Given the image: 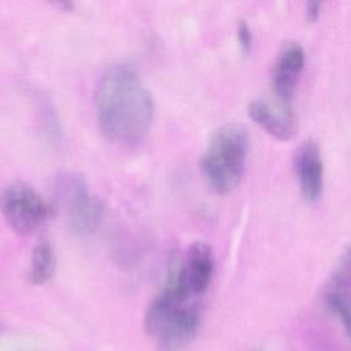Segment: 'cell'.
I'll return each instance as SVG.
<instances>
[{
	"instance_id": "obj_1",
	"label": "cell",
	"mask_w": 351,
	"mask_h": 351,
	"mask_svg": "<svg viewBox=\"0 0 351 351\" xmlns=\"http://www.w3.org/2000/svg\"><path fill=\"white\" fill-rule=\"evenodd\" d=\"M95 110L101 133L119 147H134L149 133L155 104L134 69L114 64L95 89Z\"/></svg>"
},
{
	"instance_id": "obj_9",
	"label": "cell",
	"mask_w": 351,
	"mask_h": 351,
	"mask_svg": "<svg viewBox=\"0 0 351 351\" xmlns=\"http://www.w3.org/2000/svg\"><path fill=\"white\" fill-rule=\"evenodd\" d=\"M197 326V313L192 308L177 306L167 317L158 336L160 337L163 346L173 348L188 343L195 336Z\"/></svg>"
},
{
	"instance_id": "obj_4",
	"label": "cell",
	"mask_w": 351,
	"mask_h": 351,
	"mask_svg": "<svg viewBox=\"0 0 351 351\" xmlns=\"http://www.w3.org/2000/svg\"><path fill=\"white\" fill-rule=\"evenodd\" d=\"M0 211L7 223L21 234L40 229L52 215L49 203L25 182H12L1 189Z\"/></svg>"
},
{
	"instance_id": "obj_8",
	"label": "cell",
	"mask_w": 351,
	"mask_h": 351,
	"mask_svg": "<svg viewBox=\"0 0 351 351\" xmlns=\"http://www.w3.org/2000/svg\"><path fill=\"white\" fill-rule=\"evenodd\" d=\"M304 49L299 44L291 43L284 45L274 62L271 74V85L276 97L291 103L299 75L304 67Z\"/></svg>"
},
{
	"instance_id": "obj_12",
	"label": "cell",
	"mask_w": 351,
	"mask_h": 351,
	"mask_svg": "<svg viewBox=\"0 0 351 351\" xmlns=\"http://www.w3.org/2000/svg\"><path fill=\"white\" fill-rule=\"evenodd\" d=\"M329 288L351 292V245L340 256V261L330 277Z\"/></svg>"
},
{
	"instance_id": "obj_10",
	"label": "cell",
	"mask_w": 351,
	"mask_h": 351,
	"mask_svg": "<svg viewBox=\"0 0 351 351\" xmlns=\"http://www.w3.org/2000/svg\"><path fill=\"white\" fill-rule=\"evenodd\" d=\"M56 270V255L52 245L43 240L38 241L30 258V267L27 271L29 282L34 285H43L49 281Z\"/></svg>"
},
{
	"instance_id": "obj_11",
	"label": "cell",
	"mask_w": 351,
	"mask_h": 351,
	"mask_svg": "<svg viewBox=\"0 0 351 351\" xmlns=\"http://www.w3.org/2000/svg\"><path fill=\"white\" fill-rule=\"evenodd\" d=\"M325 302L329 310L340 318L351 340V292L329 288L325 293Z\"/></svg>"
},
{
	"instance_id": "obj_14",
	"label": "cell",
	"mask_w": 351,
	"mask_h": 351,
	"mask_svg": "<svg viewBox=\"0 0 351 351\" xmlns=\"http://www.w3.org/2000/svg\"><path fill=\"white\" fill-rule=\"evenodd\" d=\"M321 10H322V3H318V1H308L306 4V18L311 22L317 21L319 18V14H321Z\"/></svg>"
},
{
	"instance_id": "obj_6",
	"label": "cell",
	"mask_w": 351,
	"mask_h": 351,
	"mask_svg": "<svg viewBox=\"0 0 351 351\" xmlns=\"http://www.w3.org/2000/svg\"><path fill=\"white\" fill-rule=\"evenodd\" d=\"M247 112L258 126L280 141H288L295 134L296 121L291 103L276 96L259 97L248 104Z\"/></svg>"
},
{
	"instance_id": "obj_5",
	"label": "cell",
	"mask_w": 351,
	"mask_h": 351,
	"mask_svg": "<svg viewBox=\"0 0 351 351\" xmlns=\"http://www.w3.org/2000/svg\"><path fill=\"white\" fill-rule=\"evenodd\" d=\"M213 273V251L206 243L197 241L188 247L181 262L173 263L165 287L177 300L185 303L192 295H200L208 288Z\"/></svg>"
},
{
	"instance_id": "obj_15",
	"label": "cell",
	"mask_w": 351,
	"mask_h": 351,
	"mask_svg": "<svg viewBox=\"0 0 351 351\" xmlns=\"http://www.w3.org/2000/svg\"><path fill=\"white\" fill-rule=\"evenodd\" d=\"M4 332V326H3V324L0 322V335Z\"/></svg>"
},
{
	"instance_id": "obj_2",
	"label": "cell",
	"mask_w": 351,
	"mask_h": 351,
	"mask_svg": "<svg viewBox=\"0 0 351 351\" xmlns=\"http://www.w3.org/2000/svg\"><path fill=\"white\" fill-rule=\"evenodd\" d=\"M248 148L250 134L241 123L229 122L213 133L200 159L203 178L211 191L225 195L240 182Z\"/></svg>"
},
{
	"instance_id": "obj_7",
	"label": "cell",
	"mask_w": 351,
	"mask_h": 351,
	"mask_svg": "<svg viewBox=\"0 0 351 351\" xmlns=\"http://www.w3.org/2000/svg\"><path fill=\"white\" fill-rule=\"evenodd\" d=\"M295 173L303 197L314 203L324 189V162L319 145L313 141H304L295 155Z\"/></svg>"
},
{
	"instance_id": "obj_3",
	"label": "cell",
	"mask_w": 351,
	"mask_h": 351,
	"mask_svg": "<svg viewBox=\"0 0 351 351\" xmlns=\"http://www.w3.org/2000/svg\"><path fill=\"white\" fill-rule=\"evenodd\" d=\"M55 195L63 206L71 232L77 236H89L100 225L103 203L92 196L85 178L80 174H60L55 182Z\"/></svg>"
},
{
	"instance_id": "obj_13",
	"label": "cell",
	"mask_w": 351,
	"mask_h": 351,
	"mask_svg": "<svg viewBox=\"0 0 351 351\" xmlns=\"http://www.w3.org/2000/svg\"><path fill=\"white\" fill-rule=\"evenodd\" d=\"M236 36H237V43L241 51L245 53H250L252 48V32L245 21H239L236 27Z\"/></svg>"
}]
</instances>
